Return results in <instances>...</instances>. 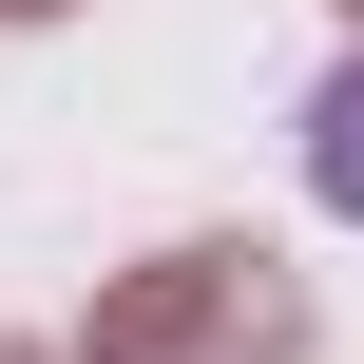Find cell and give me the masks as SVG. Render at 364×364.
<instances>
[{"label": "cell", "mask_w": 364, "mask_h": 364, "mask_svg": "<svg viewBox=\"0 0 364 364\" xmlns=\"http://www.w3.org/2000/svg\"><path fill=\"white\" fill-rule=\"evenodd\" d=\"M211 346H288V307L250 288V250H173V269H134L77 326V364H211Z\"/></svg>", "instance_id": "1"}, {"label": "cell", "mask_w": 364, "mask_h": 364, "mask_svg": "<svg viewBox=\"0 0 364 364\" xmlns=\"http://www.w3.org/2000/svg\"><path fill=\"white\" fill-rule=\"evenodd\" d=\"M307 173H326V211H364V58L307 96Z\"/></svg>", "instance_id": "2"}, {"label": "cell", "mask_w": 364, "mask_h": 364, "mask_svg": "<svg viewBox=\"0 0 364 364\" xmlns=\"http://www.w3.org/2000/svg\"><path fill=\"white\" fill-rule=\"evenodd\" d=\"M0 19H58V0H0Z\"/></svg>", "instance_id": "3"}, {"label": "cell", "mask_w": 364, "mask_h": 364, "mask_svg": "<svg viewBox=\"0 0 364 364\" xmlns=\"http://www.w3.org/2000/svg\"><path fill=\"white\" fill-rule=\"evenodd\" d=\"M0 364H38V346H0Z\"/></svg>", "instance_id": "4"}]
</instances>
